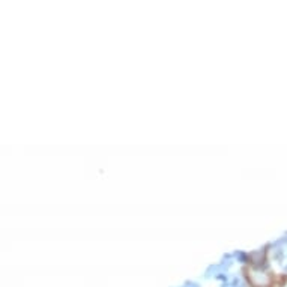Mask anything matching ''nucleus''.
Wrapping results in <instances>:
<instances>
[]
</instances>
